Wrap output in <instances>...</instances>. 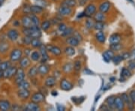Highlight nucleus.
Instances as JSON below:
<instances>
[{
  "instance_id": "obj_36",
  "label": "nucleus",
  "mask_w": 135,
  "mask_h": 111,
  "mask_svg": "<svg viewBox=\"0 0 135 111\" xmlns=\"http://www.w3.org/2000/svg\"><path fill=\"white\" fill-rule=\"evenodd\" d=\"M65 52L68 56H72L75 54V50L74 48V47L70 46V47H67L65 49Z\"/></svg>"
},
{
  "instance_id": "obj_27",
  "label": "nucleus",
  "mask_w": 135,
  "mask_h": 111,
  "mask_svg": "<svg viewBox=\"0 0 135 111\" xmlns=\"http://www.w3.org/2000/svg\"><path fill=\"white\" fill-rule=\"evenodd\" d=\"M121 41V36L117 33L111 35L110 38H109V42L110 44H116L119 43Z\"/></svg>"
},
{
  "instance_id": "obj_47",
  "label": "nucleus",
  "mask_w": 135,
  "mask_h": 111,
  "mask_svg": "<svg viewBox=\"0 0 135 111\" xmlns=\"http://www.w3.org/2000/svg\"><path fill=\"white\" fill-rule=\"evenodd\" d=\"M74 32V31H73V29L71 28H69V27H68L67 29H65L64 32H63L62 35V36H69L70 35H71Z\"/></svg>"
},
{
  "instance_id": "obj_38",
  "label": "nucleus",
  "mask_w": 135,
  "mask_h": 111,
  "mask_svg": "<svg viewBox=\"0 0 135 111\" xmlns=\"http://www.w3.org/2000/svg\"><path fill=\"white\" fill-rule=\"evenodd\" d=\"M11 65V63L9 62H0V70L2 71H5L6 69L9 68Z\"/></svg>"
},
{
  "instance_id": "obj_42",
  "label": "nucleus",
  "mask_w": 135,
  "mask_h": 111,
  "mask_svg": "<svg viewBox=\"0 0 135 111\" xmlns=\"http://www.w3.org/2000/svg\"><path fill=\"white\" fill-rule=\"evenodd\" d=\"M41 29H43L44 31H47L50 27V22L49 20L44 21L43 23H41Z\"/></svg>"
},
{
  "instance_id": "obj_1",
  "label": "nucleus",
  "mask_w": 135,
  "mask_h": 111,
  "mask_svg": "<svg viewBox=\"0 0 135 111\" xmlns=\"http://www.w3.org/2000/svg\"><path fill=\"white\" fill-rule=\"evenodd\" d=\"M23 32L25 35H29L32 38H39L41 36V32L38 26H32L29 28H24Z\"/></svg>"
},
{
  "instance_id": "obj_51",
  "label": "nucleus",
  "mask_w": 135,
  "mask_h": 111,
  "mask_svg": "<svg viewBox=\"0 0 135 111\" xmlns=\"http://www.w3.org/2000/svg\"><path fill=\"white\" fill-rule=\"evenodd\" d=\"M128 67L131 69H135V60H131L128 63Z\"/></svg>"
},
{
  "instance_id": "obj_56",
  "label": "nucleus",
  "mask_w": 135,
  "mask_h": 111,
  "mask_svg": "<svg viewBox=\"0 0 135 111\" xmlns=\"http://www.w3.org/2000/svg\"><path fill=\"white\" fill-rule=\"evenodd\" d=\"M83 73H84V74H89V75H91V74H92V71H89L88 68L84 69V70H83Z\"/></svg>"
},
{
  "instance_id": "obj_37",
  "label": "nucleus",
  "mask_w": 135,
  "mask_h": 111,
  "mask_svg": "<svg viewBox=\"0 0 135 111\" xmlns=\"http://www.w3.org/2000/svg\"><path fill=\"white\" fill-rule=\"evenodd\" d=\"M131 71L128 68H124L122 70V71H121V76L123 78L129 77H131Z\"/></svg>"
},
{
  "instance_id": "obj_2",
  "label": "nucleus",
  "mask_w": 135,
  "mask_h": 111,
  "mask_svg": "<svg viewBox=\"0 0 135 111\" xmlns=\"http://www.w3.org/2000/svg\"><path fill=\"white\" fill-rule=\"evenodd\" d=\"M23 52L20 49H15L10 54V59L11 62H17L22 58Z\"/></svg>"
},
{
  "instance_id": "obj_21",
  "label": "nucleus",
  "mask_w": 135,
  "mask_h": 111,
  "mask_svg": "<svg viewBox=\"0 0 135 111\" xmlns=\"http://www.w3.org/2000/svg\"><path fill=\"white\" fill-rule=\"evenodd\" d=\"M47 49L48 51H50L51 53H53V55H55V56H59L62 53L61 49L58 47H56V46L50 45V46L47 47Z\"/></svg>"
},
{
  "instance_id": "obj_57",
  "label": "nucleus",
  "mask_w": 135,
  "mask_h": 111,
  "mask_svg": "<svg viewBox=\"0 0 135 111\" xmlns=\"http://www.w3.org/2000/svg\"><path fill=\"white\" fill-rule=\"evenodd\" d=\"M12 108L14 109V110H20V107L18 106V105H17V104H15V105H14Z\"/></svg>"
},
{
  "instance_id": "obj_14",
  "label": "nucleus",
  "mask_w": 135,
  "mask_h": 111,
  "mask_svg": "<svg viewBox=\"0 0 135 111\" xmlns=\"http://www.w3.org/2000/svg\"><path fill=\"white\" fill-rule=\"evenodd\" d=\"M121 98H122V99L123 100V102H125V104L128 106L129 109H132V108L134 107V103H133L132 101L131 100L130 96H129L128 94H126V93H122V95H121Z\"/></svg>"
},
{
  "instance_id": "obj_44",
  "label": "nucleus",
  "mask_w": 135,
  "mask_h": 111,
  "mask_svg": "<svg viewBox=\"0 0 135 111\" xmlns=\"http://www.w3.org/2000/svg\"><path fill=\"white\" fill-rule=\"evenodd\" d=\"M112 60L115 64H119L123 60V58L122 55H117V56H114L113 58L112 59Z\"/></svg>"
},
{
  "instance_id": "obj_23",
  "label": "nucleus",
  "mask_w": 135,
  "mask_h": 111,
  "mask_svg": "<svg viewBox=\"0 0 135 111\" xmlns=\"http://www.w3.org/2000/svg\"><path fill=\"white\" fill-rule=\"evenodd\" d=\"M115 97L114 96H110L108 97L106 99V103H107V105L109 107V108L111 110H114V109H116V107H115Z\"/></svg>"
},
{
  "instance_id": "obj_8",
  "label": "nucleus",
  "mask_w": 135,
  "mask_h": 111,
  "mask_svg": "<svg viewBox=\"0 0 135 111\" xmlns=\"http://www.w3.org/2000/svg\"><path fill=\"white\" fill-rule=\"evenodd\" d=\"M17 68L16 67L10 66L8 69H6L4 71V77L5 78H11L12 77H15V74L17 72Z\"/></svg>"
},
{
  "instance_id": "obj_28",
  "label": "nucleus",
  "mask_w": 135,
  "mask_h": 111,
  "mask_svg": "<svg viewBox=\"0 0 135 111\" xmlns=\"http://www.w3.org/2000/svg\"><path fill=\"white\" fill-rule=\"evenodd\" d=\"M95 38H96L97 41L101 44H104L106 41L105 35L102 31H99L98 32H97L96 35H95Z\"/></svg>"
},
{
  "instance_id": "obj_50",
  "label": "nucleus",
  "mask_w": 135,
  "mask_h": 111,
  "mask_svg": "<svg viewBox=\"0 0 135 111\" xmlns=\"http://www.w3.org/2000/svg\"><path fill=\"white\" fill-rule=\"evenodd\" d=\"M99 110L108 111V110H110V109L109 108V107L107 106V104H102V105L99 107Z\"/></svg>"
},
{
  "instance_id": "obj_10",
  "label": "nucleus",
  "mask_w": 135,
  "mask_h": 111,
  "mask_svg": "<svg viewBox=\"0 0 135 111\" xmlns=\"http://www.w3.org/2000/svg\"><path fill=\"white\" fill-rule=\"evenodd\" d=\"M110 2L109 1H106V2H102V3H101V5H100V6H99V8H98V10H99V11L101 12V13L105 14V13L109 11V10L110 9Z\"/></svg>"
},
{
  "instance_id": "obj_18",
  "label": "nucleus",
  "mask_w": 135,
  "mask_h": 111,
  "mask_svg": "<svg viewBox=\"0 0 135 111\" xmlns=\"http://www.w3.org/2000/svg\"><path fill=\"white\" fill-rule=\"evenodd\" d=\"M103 56V59L106 62H109L110 60H112V59L113 58L114 56V53L113 52V50H107L104 53L102 54Z\"/></svg>"
},
{
  "instance_id": "obj_48",
  "label": "nucleus",
  "mask_w": 135,
  "mask_h": 111,
  "mask_svg": "<svg viewBox=\"0 0 135 111\" xmlns=\"http://www.w3.org/2000/svg\"><path fill=\"white\" fill-rule=\"evenodd\" d=\"M67 26L66 24H65V23H59V26H58V29H59V31H60L62 33L65 30V29H67Z\"/></svg>"
},
{
  "instance_id": "obj_35",
  "label": "nucleus",
  "mask_w": 135,
  "mask_h": 111,
  "mask_svg": "<svg viewBox=\"0 0 135 111\" xmlns=\"http://www.w3.org/2000/svg\"><path fill=\"white\" fill-rule=\"evenodd\" d=\"M31 45L34 48H40V47L42 45V43L39 38H32V42H31Z\"/></svg>"
},
{
  "instance_id": "obj_60",
  "label": "nucleus",
  "mask_w": 135,
  "mask_h": 111,
  "mask_svg": "<svg viewBox=\"0 0 135 111\" xmlns=\"http://www.w3.org/2000/svg\"><path fill=\"white\" fill-rule=\"evenodd\" d=\"M110 80H111V82H114V80H115V78H114V77H111Z\"/></svg>"
},
{
  "instance_id": "obj_3",
  "label": "nucleus",
  "mask_w": 135,
  "mask_h": 111,
  "mask_svg": "<svg viewBox=\"0 0 135 111\" xmlns=\"http://www.w3.org/2000/svg\"><path fill=\"white\" fill-rule=\"evenodd\" d=\"M97 8L94 4H89L86 7V8L84 10L83 15L87 17H91L92 16L95 15L96 13Z\"/></svg>"
},
{
  "instance_id": "obj_55",
  "label": "nucleus",
  "mask_w": 135,
  "mask_h": 111,
  "mask_svg": "<svg viewBox=\"0 0 135 111\" xmlns=\"http://www.w3.org/2000/svg\"><path fill=\"white\" fill-rule=\"evenodd\" d=\"M122 58H123V59H128L129 57H130L131 54L129 53H124V54H122Z\"/></svg>"
},
{
  "instance_id": "obj_32",
  "label": "nucleus",
  "mask_w": 135,
  "mask_h": 111,
  "mask_svg": "<svg viewBox=\"0 0 135 111\" xmlns=\"http://www.w3.org/2000/svg\"><path fill=\"white\" fill-rule=\"evenodd\" d=\"M17 87L19 89H29L30 88V84L28 81H26L24 80L17 84Z\"/></svg>"
},
{
  "instance_id": "obj_13",
  "label": "nucleus",
  "mask_w": 135,
  "mask_h": 111,
  "mask_svg": "<svg viewBox=\"0 0 135 111\" xmlns=\"http://www.w3.org/2000/svg\"><path fill=\"white\" fill-rule=\"evenodd\" d=\"M115 107L118 110H123L125 108V102L122 99L121 97H116L115 98Z\"/></svg>"
},
{
  "instance_id": "obj_33",
  "label": "nucleus",
  "mask_w": 135,
  "mask_h": 111,
  "mask_svg": "<svg viewBox=\"0 0 135 111\" xmlns=\"http://www.w3.org/2000/svg\"><path fill=\"white\" fill-rule=\"evenodd\" d=\"M8 48H9V45L7 42H5V41L0 42V53H6L8 51Z\"/></svg>"
},
{
  "instance_id": "obj_29",
  "label": "nucleus",
  "mask_w": 135,
  "mask_h": 111,
  "mask_svg": "<svg viewBox=\"0 0 135 111\" xmlns=\"http://www.w3.org/2000/svg\"><path fill=\"white\" fill-rule=\"evenodd\" d=\"M38 74V67L36 66H33L30 68L28 71V76L31 78H33V77H36L37 74Z\"/></svg>"
},
{
  "instance_id": "obj_7",
  "label": "nucleus",
  "mask_w": 135,
  "mask_h": 111,
  "mask_svg": "<svg viewBox=\"0 0 135 111\" xmlns=\"http://www.w3.org/2000/svg\"><path fill=\"white\" fill-rule=\"evenodd\" d=\"M44 98H45V96L44 95V94H42L41 92H35V93H34L33 95H32L31 100H32V102L38 104L40 102H44Z\"/></svg>"
},
{
  "instance_id": "obj_41",
  "label": "nucleus",
  "mask_w": 135,
  "mask_h": 111,
  "mask_svg": "<svg viewBox=\"0 0 135 111\" xmlns=\"http://www.w3.org/2000/svg\"><path fill=\"white\" fill-rule=\"evenodd\" d=\"M104 28V22H96L94 24V29H96L98 31H101Z\"/></svg>"
},
{
  "instance_id": "obj_49",
  "label": "nucleus",
  "mask_w": 135,
  "mask_h": 111,
  "mask_svg": "<svg viewBox=\"0 0 135 111\" xmlns=\"http://www.w3.org/2000/svg\"><path fill=\"white\" fill-rule=\"evenodd\" d=\"M129 96H130L131 100L132 101V102L135 103V90L131 91L130 94H129Z\"/></svg>"
},
{
  "instance_id": "obj_43",
  "label": "nucleus",
  "mask_w": 135,
  "mask_h": 111,
  "mask_svg": "<svg viewBox=\"0 0 135 111\" xmlns=\"http://www.w3.org/2000/svg\"><path fill=\"white\" fill-rule=\"evenodd\" d=\"M81 67H82V64H81L80 61L77 60V61L74 62V69L76 71H80L81 70Z\"/></svg>"
},
{
  "instance_id": "obj_39",
  "label": "nucleus",
  "mask_w": 135,
  "mask_h": 111,
  "mask_svg": "<svg viewBox=\"0 0 135 111\" xmlns=\"http://www.w3.org/2000/svg\"><path fill=\"white\" fill-rule=\"evenodd\" d=\"M110 48L113 51H119L122 49V45L119 43L111 44L110 46Z\"/></svg>"
},
{
  "instance_id": "obj_6",
  "label": "nucleus",
  "mask_w": 135,
  "mask_h": 111,
  "mask_svg": "<svg viewBox=\"0 0 135 111\" xmlns=\"http://www.w3.org/2000/svg\"><path fill=\"white\" fill-rule=\"evenodd\" d=\"M60 88L64 91H70L71 89H72L73 84L66 79H63L60 82Z\"/></svg>"
},
{
  "instance_id": "obj_26",
  "label": "nucleus",
  "mask_w": 135,
  "mask_h": 111,
  "mask_svg": "<svg viewBox=\"0 0 135 111\" xmlns=\"http://www.w3.org/2000/svg\"><path fill=\"white\" fill-rule=\"evenodd\" d=\"M94 20L96 22H104L106 20V16L104 13H101L99 11L94 15Z\"/></svg>"
},
{
  "instance_id": "obj_31",
  "label": "nucleus",
  "mask_w": 135,
  "mask_h": 111,
  "mask_svg": "<svg viewBox=\"0 0 135 111\" xmlns=\"http://www.w3.org/2000/svg\"><path fill=\"white\" fill-rule=\"evenodd\" d=\"M73 69H74V64H72L71 62L65 63L62 67L63 71L65 73L71 72Z\"/></svg>"
},
{
  "instance_id": "obj_40",
  "label": "nucleus",
  "mask_w": 135,
  "mask_h": 111,
  "mask_svg": "<svg viewBox=\"0 0 135 111\" xmlns=\"http://www.w3.org/2000/svg\"><path fill=\"white\" fill-rule=\"evenodd\" d=\"M29 17L32 20V22L34 26H38L39 24H40V20H39L38 17L35 15H31Z\"/></svg>"
},
{
  "instance_id": "obj_59",
  "label": "nucleus",
  "mask_w": 135,
  "mask_h": 111,
  "mask_svg": "<svg viewBox=\"0 0 135 111\" xmlns=\"http://www.w3.org/2000/svg\"><path fill=\"white\" fill-rule=\"evenodd\" d=\"M29 52H30V50H29V49H26V50H25V53H26V55H28Z\"/></svg>"
},
{
  "instance_id": "obj_9",
  "label": "nucleus",
  "mask_w": 135,
  "mask_h": 111,
  "mask_svg": "<svg viewBox=\"0 0 135 111\" xmlns=\"http://www.w3.org/2000/svg\"><path fill=\"white\" fill-rule=\"evenodd\" d=\"M7 35H8V38L9 40H11V41H15L18 39V37H19V32L16 30V29H10L9 31L7 33Z\"/></svg>"
},
{
  "instance_id": "obj_22",
  "label": "nucleus",
  "mask_w": 135,
  "mask_h": 111,
  "mask_svg": "<svg viewBox=\"0 0 135 111\" xmlns=\"http://www.w3.org/2000/svg\"><path fill=\"white\" fill-rule=\"evenodd\" d=\"M38 74H41V75H45V74H48L49 71H50V66L43 63L38 68Z\"/></svg>"
},
{
  "instance_id": "obj_52",
  "label": "nucleus",
  "mask_w": 135,
  "mask_h": 111,
  "mask_svg": "<svg viewBox=\"0 0 135 111\" xmlns=\"http://www.w3.org/2000/svg\"><path fill=\"white\" fill-rule=\"evenodd\" d=\"M23 11H24V13L26 14H29V13H31V10H30V6H29L28 5H26L24 7V8H23Z\"/></svg>"
},
{
  "instance_id": "obj_58",
  "label": "nucleus",
  "mask_w": 135,
  "mask_h": 111,
  "mask_svg": "<svg viewBox=\"0 0 135 111\" xmlns=\"http://www.w3.org/2000/svg\"><path fill=\"white\" fill-rule=\"evenodd\" d=\"M2 77H4V71L0 70V79L2 78Z\"/></svg>"
},
{
  "instance_id": "obj_30",
  "label": "nucleus",
  "mask_w": 135,
  "mask_h": 111,
  "mask_svg": "<svg viewBox=\"0 0 135 111\" xmlns=\"http://www.w3.org/2000/svg\"><path fill=\"white\" fill-rule=\"evenodd\" d=\"M76 5H77L76 0H64L62 3V6H66V7H69V8L74 7Z\"/></svg>"
},
{
  "instance_id": "obj_25",
  "label": "nucleus",
  "mask_w": 135,
  "mask_h": 111,
  "mask_svg": "<svg viewBox=\"0 0 135 111\" xmlns=\"http://www.w3.org/2000/svg\"><path fill=\"white\" fill-rule=\"evenodd\" d=\"M79 40L75 38L74 36H72V37H68L66 40V42H67L70 46H72V47H77L79 44Z\"/></svg>"
},
{
  "instance_id": "obj_46",
  "label": "nucleus",
  "mask_w": 135,
  "mask_h": 111,
  "mask_svg": "<svg viewBox=\"0 0 135 111\" xmlns=\"http://www.w3.org/2000/svg\"><path fill=\"white\" fill-rule=\"evenodd\" d=\"M94 24L95 23L91 20H87L86 21V27L88 29H92V28H94Z\"/></svg>"
},
{
  "instance_id": "obj_45",
  "label": "nucleus",
  "mask_w": 135,
  "mask_h": 111,
  "mask_svg": "<svg viewBox=\"0 0 135 111\" xmlns=\"http://www.w3.org/2000/svg\"><path fill=\"white\" fill-rule=\"evenodd\" d=\"M32 40V37H30L29 35H26L24 38H23V42L24 44L29 45V44H31Z\"/></svg>"
},
{
  "instance_id": "obj_4",
  "label": "nucleus",
  "mask_w": 135,
  "mask_h": 111,
  "mask_svg": "<svg viewBox=\"0 0 135 111\" xmlns=\"http://www.w3.org/2000/svg\"><path fill=\"white\" fill-rule=\"evenodd\" d=\"M25 79V72L23 68H17V72L15 75V83L18 84L19 83L22 82L23 80H24Z\"/></svg>"
},
{
  "instance_id": "obj_20",
  "label": "nucleus",
  "mask_w": 135,
  "mask_h": 111,
  "mask_svg": "<svg viewBox=\"0 0 135 111\" xmlns=\"http://www.w3.org/2000/svg\"><path fill=\"white\" fill-rule=\"evenodd\" d=\"M56 83V78L53 76H49L45 80V86L49 88H51L55 86Z\"/></svg>"
},
{
  "instance_id": "obj_24",
  "label": "nucleus",
  "mask_w": 135,
  "mask_h": 111,
  "mask_svg": "<svg viewBox=\"0 0 135 111\" xmlns=\"http://www.w3.org/2000/svg\"><path fill=\"white\" fill-rule=\"evenodd\" d=\"M30 10H31V13L38 15V14H41V12H43L44 8L40 5H32V6H30Z\"/></svg>"
},
{
  "instance_id": "obj_15",
  "label": "nucleus",
  "mask_w": 135,
  "mask_h": 111,
  "mask_svg": "<svg viewBox=\"0 0 135 111\" xmlns=\"http://www.w3.org/2000/svg\"><path fill=\"white\" fill-rule=\"evenodd\" d=\"M59 13L62 16H68V15H70L72 13V9H71V8L62 5L59 9Z\"/></svg>"
},
{
  "instance_id": "obj_53",
  "label": "nucleus",
  "mask_w": 135,
  "mask_h": 111,
  "mask_svg": "<svg viewBox=\"0 0 135 111\" xmlns=\"http://www.w3.org/2000/svg\"><path fill=\"white\" fill-rule=\"evenodd\" d=\"M57 110L59 111H64L65 110V107L61 104H57Z\"/></svg>"
},
{
  "instance_id": "obj_12",
  "label": "nucleus",
  "mask_w": 135,
  "mask_h": 111,
  "mask_svg": "<svg viewBox=\"0 0 135 111\" xmlns=\"http://www.w3.org/2000/svg\"><path fill=\"white\" fill-rule=\"evenodd\" d=\"M21 21H22V25H23V26L24 28H29V27L34 26L33 23H32V20L30 18V17H29V16H27V15L23 16V17H22Z\"/></svg>"
},
{
  "instance_id": "obj_16",
  "label": "nucleus",
  "mask_w": 135,
  "mask_h": 111,
  "mask_svg": "<svg viewBox=\"0 0 135 111\" xmlns=\"http://www.w3.org/2000/svg\"><path fill=\"white\" fill-rule=\"evenodd\" d=\"M17 95L20 98H21L22 100H26L30 96V92L29 89H19Z\"/></svg>"
},
{
  "instance_id": "obj_11",
  "label": "nucleus",
  "mask_w": 135,
  "mask_h": 111,
  "mask_svg": "<svg viewBox=\"0 0 135 111\" xmlns=\"http://www.w3.org/2000/svg\"><path fill=\"white\" fill-rule=\"evenodd\" d=\"M40 106L38 104V103L35 102H30L27 104V105L25 107V110L26 111H38L40 110Z\"/></svg>"
},
{
  "instance_id": "obj_34",
  "label": "nucleus",
  "mask_w": 135,
  "mask_h": 111,
  "mask_svg": "<svg viewBox=\"0 0 135 111\" xmlns=\"http://www.w3.org/2000/svg\"><path fill=\"white\" fill-rule=\"evenodd\" d=\"M30 56H31L32 60H33L34 62H38L41 58V53L38 52V51H34V52H32V53H31Z\"/></svg>"
},
{
  "instance_id": "obj_61",
  "label": "nucleus",
  "mask_w": 135,
  "mask_h": 111,
  "mask_svg": "<svg viewBox=\"0 0 135 111\" xmlns=\"http://www.w3.org/2000/svg\"><path fill=\"white\" fill-rule=\"evenodd\" d=\"M5 2V0H0V4H2Z\"/></svg>"
},
{
  "instance_id": "obj_54",
  "label": "nucleus",
  "mask_w": 135,
  "mask_h": 111,
  "mask_svg": "<svg viewBox=\"0 0 135 111\" xmlns=\"http://www.w3.org/2000/svg\"><path fill=\"white\" fill-rule=\"evenodd\" d=\"M87 2H88V0H78V3L80 6H83L86 5Z\"/></svg>"
},
{
  "instance_id": "obj_17",
  "label": "nucleus",
  "mask_w": 135,
  "mask_h": 111,
  "mask_svg": "<svg viewBox=\"0 0 135 111\" xmlns=\"http://www.w3.org/2000/svg\"><path fill=\"white\" fill-rule=\"evenodd\" d=\"M30 59H29L27 56H24V57H22L19 60V65L20 66V68H26L29 67L30 65Z\"/></svg>"
},
{
  "instance_id": "obj_5",
  "label": "nucleus",
  "mask_w": 135,
  "mask_h": 111,
  "mask_svg": "<svg viewBox=\"0 0 135 111\" xmlns=\"http://www.w3.org/2000/svg\"><path fill=\"white\" fill-rule=\"evenodd\" d=\"M40 53H41V63H45L47 60H48L49 56L47 54V49L45 45L42 44L40 47Z\"/></svg>"
},
{
  "instance_id": "obj_19",
  "label": "nucleus",
  "mask_w": 135,
  "mask_h": 111,
  "mask_svg": "<svg viewBox=\"0 0 135 111\" xmlns=\"http://www.w3.org/2000/svg\"><path fill=\"white\" fill-rule=\"evenodd\" d=\"M11 108L10 102L7 100H0V110L7 111Z\"/></svg>"
}]
</instances>
